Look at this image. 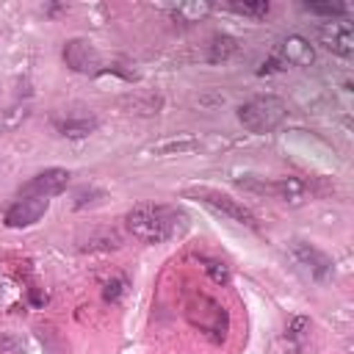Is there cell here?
<instances>
[{
	"mask_svg": "<svg viewBox=\"0 0 354 354\" xmlns=\"http://www.w3.org/2000/svg\"><path fill=\"white\" fill-rule=\"evenodd\" d=\"M266 194H271L274 199L285 202V205H301L307 199V183L301 177H279L274 183H266Z\"/></svg>",
	"mask_w": 354,
	"mask_h": 354,
	"instance_id": "11",
	"label": "cell"
},
{
	"mask_svg": "<svg viewBox=\"0 0 354 354\" xmlns=\"http://www.w3.org/2000/svg\"><path fill=\"white\" fill-rule=\"evenodd\" d=\"M224 11H232V14L249 17V19H263V17L271 11V3H268V0H254V3L232 0V3H224Z\"/></svg>",
	"mask_w": 354,
	"mask_h": 354,
	"instance_id": "16",
	"label": "cell"
},
{
	"mask_svg": "<svg viewBox=\"0 0 354 354\" xmlns=\"http://www.w3.org/2000/svg\"><path fill=\"white\" fill-rule=\"evenodd\" d=\"M119 246H122V238H119L116 232H100V235H88V241L83 243V249H88V252H97V249L108 252V249H119Z\"/></svg>",
	"mask_w": 354,
	"mask_h": 354,
	"instance_id": "18",
	"label": "cell"
},
{
	"mask_svg": "<svg viewBox=\"0 0 354 354\" xmlns=\"http://www.w3.org/2000/svg\"><path fill=\"white\" fill-rule=\"evenodd\" d=\"M199 149V138L191 133H174V136H163L152 144H147L141 152L144 155H155V158H171V155H188Z\"/></svg>",
	"mask_w": 354,
	"mask_h": 354,
	"instance_id": "10",
	"label": "cell"
},
{
	"mask_svg": "<svg viewBox=\"0 0 354 354\" xmlns=\"http://www.w3.org/2000/svg\"><path fill=\"white\" fill-rule=\"evenodd\" d=\"M277 58L288 66H310L313 61H315V50H313V44H310V39H304V36H299V33H290V36H285L282 41H279V47H277Z\"/></svg>",
	"mask_w": 354,
	"mask_h": 354,
	"instance_id": "9",
	"label": "cell"
},
{
	"mask_svg": "<svg viewBox=\"0 0 354 354\" xmlns=\"http://www.w3.org/2000/svg\"><path fill=\"white\" fill-rule=\"evenodd\" d=\"M55 130L64 136V138H86L97 130V119L94 116H66V119H58L55 122Z\"/></svg>",
	"mask_w": 354,
	"mask_h": 354,
	"instance_id": "12",
	"label": "cell"
},
{
	"mask_svg": "<svg viewBox=\"0 0 354 354\" xmlns=\"http://www.w3.org/2000/svg\"><path fill=\"white\" fill-rule=\"evenodd\" d=\"M315 36L329 53H335L340 58H351L354 55V28H351L348 19H329L324 25H318Z\"/></svg>",
	"mask_w": 354,
	"mask_h": 354,
	"instance_id": "4",
	"label": "cell"
},
{
	"mask_svg": "<svg viewBox=\"0 0 354 354\" xmlns=\"http://www.w3.org/2000/svg\"><path fill=\"white\" fill-rule=\"evenodd\" d=\"M124 224L133 238L144 243H163L185 232L188 216L171 205H136L124 216Z\"/></svg>",
	"mask_w": 354,
	"mask_h": 354,
	"instance_id": "1",
	"label": "cell"
},
{
	"mask_svg": "<svg viewBox=\"0 0 354 354\" xmlns=\"http://www.w3.org/2000/svg\"><path fill=\"white\" fill-rule=\"evenodd\" d=\"M69 177H72V174H69L66 169H58V166L44 169V171L33 174V177L22 185L19 196H41V199H50V196L61 194V191L69 185Z\"/></svg>",
	"mask_w": 354,
	"mask_h": 354,
	"instance_id": "8",
	"label": "cell"
},
{
	"mask_svg": "<svg viewBox=\"0 0 354 354\" xmlns=\"http://www.w3.org/2000/svg\"><path fill=\"white\" fill-rule=\"evenodd\" d=\"M124 290H127V279H124L122 274H116V277H111V279L102 285V299L111 301V304H116V301L124 296Z\"/></svg>",
	"mask_w": 354,
	"mask_h": 354,
	"instance_id": "19",
	"label": "cell"
},
{
	"mask_svg": "<svg viewBox=\"0 0 354 354\" xmlns=\"http://www.w3.org/2000/svg\"><path fill=\"white\" fill-rule=\"evenodd\" d=\"M288 252H290L293 263H296L304 274H310V279L324 282V279L332 277V260H329L321 249H315L313 243H307V241H290V243H288Z\"/></svg>",
	"mask_w": 354,
	"mask_h": 354,
	"instance_id": "3",
	"label": "cell"
},
{
	"mask_svg": "<svg viewBox=\"0 0 354 354\" xmlns=\"http://www.w3.org/2000/svg\"><path fill=\"white\" fill-rule=\"evenodd\" d=\"M301 8L307 14L326 17V19H346V14H351V6H346V3H304Z\"/></svg>",
	"mask_w": 354,
	"mask_h": 354,
	"instance_id": "17",
	"label": "cell"
},
{
	"mask_svg": "<svg viewBox=\"0 0 354 354\" xmlns=\"http://www.w3.org/2000/svg\"><path fill=\"white\" fill-rule=\"evenodd\" d=\"M64 64L72 69V72H80V75H97L102 69V58L97 53V47L88 41V39H69L64 41Z\"/></svg>",
	"mask_w": 354,
	"mask_h": 354,
	"instance_id": "5",
	"label": "cell"
},
{
	"mask_svg": "<svg viewBox=\"0 0 354 354\" xmlns=\"http://www.w3.org/2000/svg\"><path fill=\"white\" fill-rule=\"evenodd\" d=\"M202 268L207 271V277H210L213 282H218V285H227V282H230V268H227L221 260H207V257H202Z\"/></svg>",
	"mask_w": 354,
	"mask_h": 354,
	"instance_id": "20",
	"label": "cell"
},
{
	"mask_svg": "<svg viewBox=\"0 0 354 354\" xmlns=\"http://www.w3.org/2000/svg\"><path fill=\"white\" fill-rule=\"evenodd\" d=\"M235 50H238V41H235L230 33H216V36L207 41V53H205V58H207L210 64H221V61L232 58Z\"/></svg>",
	"mask_w": 354,
	"mask_h": 354,
	"instance_id": "13",
	"label": "cell"
},
{
	"mask_svg": "<svg viewBox=\"0 0 354 354\" xmlns=\"http://www.w3.org/2000/svg\"><path fill=\"white\" fill-rule=\"evenodd\" d=\"M307 332H310V318H304V315H296L290 324H288V337H293L296 343H304V337H307Z\"/></svg>",
	"mask_w": 354,
	"mask_h": 354,
	"instance_id": "22",
	"label": "cell"
},
{
	"mask_svg": "<svg viewBox=\"0 0 354 354\" xmlns=\"http://www.w3.org/2000/svg\"><path fill=\"white\" fill-rule=\"evenodd\" d=\"M194 196L196 199H202L205 205H210L213 210H218V213H224L227 218H232V221H238V224H243V227H257V218H254V213L243 205V202H238V199H232V196H227V194H221V191H213V188H199V191H194Z\"/></svg>",
	"mask_w": 354,
	"mask_h": 354,
	"instance_id": "6",
	"label": "cell"
},
{
	"mask_svg": "<svg viewBox=\"0 0 354 354\" xmlns=\"http://www.w3.org/2000/svg\"><path fill=\"white\" fill-rule=\"evenodd\" d=\"M100 199H105V191H102V188H94V185L86 188V185H83V188L75 194V207L80 210V207H86V205H97Z\"/></svg>",
	"mask_w": 354,
	"mask_h": 354,
	"instance_id": "21",
	"label": "cell"
},
{
	"mask_svg": "<svg viewBox=\"0 0 354 354\" xmlns=\"http://www.w3.org/2000/svg\"><path fill=\"white\" fill-rule=\"evenodd\" d=\"M288 119V105L285 100L274 97V94H263V97H252L238 108V122L249 130V133H271L277 130L282 122Z\"/></svg>",
	"mask_w": 354,
	"mask_h": 354,
	"instance_id": "2",
	"label": "cell"
},
{
	"mask_svg": "<svg viewBox=\"0 0 354 354\" xmlns=\"http://www.w3.org/2000/svg\"><path fill=\"white\" fill-rule=\"evenodd\" d=\"M271 354H301V343H296V340L288 337V335H279V337L271 343Z\"/></svg>",
	"mask_w": 354,
	"mask_h": 354,
	"instance_id": "23",
	"label": "cell"
},
{
	"mask_svg": "<svg viewBox=\"0 0 354 354\" xmlns=\"http://www.w3.org/2000/svg\"><path fill=\"white\" fill-rule=\"evenodd\" d=\"M160 105H163V100L155 97V94H133V97H124L122 100V108H127L130 113H144V116L158 113Z\"/></svg>",
	"mask_w": 354,
	"mask_h": 354,
	"instance_id": "15",
	"label": "cell"
},
{
	"mask_svg": "<svg viewBox=\"0 0 354 354\" xmlns=\"http://www.w3.org/2000/svg\"><path fill=\"white\" fill-rule=\"evenodd\" d=\"M210 11H213V3H207V0H188V3H180V6H174V8H171L174 19L188 22V25H191V22L205 19Z\"/></svg>",
	"mask_w": 354,
	"mask_h": 354,
	"instance_id": "14",
	"label": "cell"
},
{
	"mask_svg": "<svg viewBox=\"0 0 354 354\" xmlns=\"http://www.w3.org/2000/svg\"><path fill=\"white\" fill-rule=\"evenodd\" d=\"M47 210H50V199H41V196H19V199H14L6 207L3 224L11 227V230H22V227L36 224Z\"/></svg>",
	"mask_w": 354,
	"mask_h": 354,
	"instance_id": "7",
	"label": "cell"
}]
</instances>
